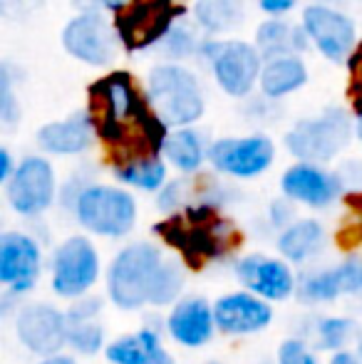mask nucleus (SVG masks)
Wrapping results in <instances>:
<instances>
[{
    "mask_svg": "<svg viewBox=\"0 0 362 364\" xmlns=\"http://www.w3.org/2000/svg\"><path fill=\"white\" fill-rule=\"evenodd\" d=\"M181 288H183V275H181L179 265L166 260L164 270H161L159 285H156V292H154V297H151V305H166V302H171L179 295Z\"/></svg>",
    "mask_w": 362,
    "mask_h": 364,
    "instance_id": "nucleus-31",
    "label": "nucleus"
},
{
    "mask_svg": "<svg viewBox=\"0 0 362 364\" xmlns=\"http://www.w3.org/2000/svg\"><path fill=\"white\" fill-rule=\"evenodd\" d=\"M40 270V248L23 233H5L0 238V280L15 292L33 288Z\"/></svg>",
    "mask_w": 362,
    "mask_h": 364,
    "instance_id": "nucleus-16",
    "label": "nucleus"
},
{
    "mask_svg": "<svg viewBox=\"0 0 362 364\" xmlns=\"http://www.w3.org/2000/svg\"><path fill=\"white\" fill-rule=\"evenodd\" d=\"M183 8L176 0H134L115 15V30L127 53L161 45L181 20Z\"/></svg>",
    "mask_w": 362,
    "mask_h": 364,
    "instance_id": "nucleus-7",
    "label": "nucleus"
},
{
    "mask_svg": "<svg viewBox=\"0 0 362 364\" xmlns=\"http://www.w3.org/2000/svg\"><path fill=\"white\" fill-rule=\"evenodd\" d=\"M295 5H298V0H258V8L266 15H271V18H283Z\"/></svg>",
    "mask_w": 362,
    "mask_h": 364,
    "instance_id": "nucleus-37",
    "label": "nucleus"
},
{
    "mask_svg": "<svg viewBox=\"0 0 362 364\" xmlns=\"http://www.w3.org/2000/svg\"><path fill=\"white\" fill-rule=\"evenodd\" d=\"M320 240H323V228H320L318 220H298L293 223L278 240L280 253L285 255L293 263H300L308 255H313L320 248Z\"/></svg>",
    "mask_w": 362,
    "mask_h": 364,
    "instance_id": "nucleus-28",
    "label": "nucleus"
},
{
    "mask_svg": "<svg viewBox=\"0 0 362 364\" xmlns=\"http://www.w3.org/2000/svg\"><path fill=\"white\" fill-rule=\"evenodd\" d=\"M100 273V260L87 238H70L55 253L53 290L63 297H78L92 288Z\"/></svg>",
    "mask_w": 362,
    "mask_h": 364,
    "instance_id": "nucleus-13",
    "label": "nucleus"
},
{
    "mask_svg": "<svg viewBox=\"0 0 362 364\" xmlns=\"http://www.w3.org/2000/svg\"><path fill=\"white\" fill-rule=\"evenodd\" d=\"M95 136L97 132H95L92 114L87 109H82V112H73L68 119L50 122V124L40 127L38 144L48 154L73 156V154H82L85 149H90Z\"/></svg>",
    "mask_w": 362,
    "mask_h": 364,
    "instance_id": "nucleus-17",
    "label": "nucleus"
},
{
    "mask_svg": "<svg viewBox=\"0 0 362 364\" xmlns=\"http://www.w3.org/2000/svg\"><path fill=\"white\" fill-rule=\"evenodd\" d=\"M100 310V300L97 297H90V300H82L70 310V322H90L92 317Z\"/></svg>",
    "mask_w": 362,
    "mask_h": 364,
    "instance_id": "nucleus-36",
    "label": "nucleus"
},
{
    "mask_svg": "<svg viewBox=\"0 0 362 364\" xmlns=\"http://www.w3.org/2000/svg\"><path fill=\"white\" fill-rule=\"evenodd\" d=\"M55 198V171L48 159L28 156L8 181V201L23 216H38Z\"/></svg>",
    "mask_w": 362,
    "mask_h": 364,
    "instance_id": "nucleus-12",
    "label": "nucleus"
},
{
    "mask_svg": "<svg viewBox=\"0 0 362 364\" xmlns=\"http://www.w3.org/2000/svg\"><path fill=\"white\" fill-rule=\"evenodd\" d=\"M63 48L70 58L90 65V68H107L117 58L119 38L115 23L105 18L100 10H85L75 15L63 28Z\"/></svg>",
    "mask_w": 362,
    "mask_h": 364,
    "instance_id": "nucleus-9",
    "label": "nucleus"
},
{
    "mask_svg": "<svg viewBox=\"0 0 362 364\" xmlns=\"http://www.w3.org/2000/svg\"><path fill=\"white\" fill-rule=\"evenodd\" d=\"M308 82V68L298 55L290 58H275L263 65L261 92L266 100H283V97L298 92Z\"/></svg>",
    "mask_w": 362,
    "mask_h": 364,
    "instance_id": "nucleus-23",
    "label": "nucleus"
},
{
    "mask_svg": "<svg viewBox=\"0 0 362 364\" xmlns=\"http://www.w3.org/2000/svg\"><path fill=\"white\" fill-rule=\"evenodd\" d=\"M350 332V322L348 320H325L320 325V340L323 347H338L343 345V340Z\"/></svg>",
    "mask_w": 362,
    "mask_h": 364,
    "instance_id": "nucleus-34",
    "label": "nucleus"
},
{
    "mask_svg": "<svg viewBox=\"0 0 362 364\" xmlns=\"http://www.w3.org/2000/svg\"><path fill=\"white\" fill-rule=\"evenodd\" d=\"M154 230L169 245L181 250V255L193 268H201L203 260L223 255L236 238L231 225L218 218L216 208L208 203L188 206L181 216L164 220Z\"/></svg>",
    "mask_w": 362,
    "mask_h": 364,
    "instance_id": "nucleus-2",
    "label": "nucleus"
},
{
    "mask_svg": "<svg viewBox=\"0 0 362 364\" xmlns=\"http://www.w3.org/2000/svg\"><path fill=\"white\" fill-rule=\"evenodd\" d=\"M353 136V122L345 109L330 107L323 114L300 119L285 134V146L303 164H323L338 156Z\"/></svg>",
    "mask_w": 362,
    "mask_h": 364,
    "instance_id": "nucleus-6",
    "label": "nucleus"
},
{
    "mask_svg": "<svg viewBox=\"0 0 362 364\" xmlns=\"http://www.w3.org/2000/svg\"><path fill=\"white\" fill-rule=\"evenodd\" d=\"M18 335L28 350L38 355H53L68 342V322L55 307L33 305L20 315Z\"/></svg>",
    "mask_w": 362,
    "mask_h": 364,
    "instance_id": "nucleus-15",
    "label": "nucleus"
},
{
    "mask_svg": "<svg viewBox=\"0 0 362 364\" xmlns=\"http://www.w3.org/2000/svg\"><path fill=\"white\" fill-rule=\"evenodd\" d=\"M164 156L171 166H176L183 173H193L201 168L203 159H208V149L203 144V136L191 127L174 129L166 139Z\"/></svg>",
    "mask_w": 362,
    "mask_h": 364,
    "instance_id": "nucleus-26",
    "label": "nucleus"
},
{
    "mask_svg": "<svg viewBox=\"0 0 362 364\" xmlns=\"http://www.w3.org/2000/svg\"><path fill=\"white\" fill-rule=\"evenodd\" d=\"M261 53V58L275 60V58H290V55H300L310 48V40L303 28L285 23L283 18H271L266 23L258 25L256 30V43H253Z\"/></svg>",
    "mask_w": 362,
    "mask_h": 364,
    "instance_id": "nucleus-20",
    "label": "nucleus"
},
{
    "mask_svg": "<svg viewBox=\"0 0 362 364\" xmlns=\"http://www.w3.org/2000/svg\"><path fill=\"white\" fill-rule=\"evenodd\" d=\"M198 48H201V43L196 40L193 30L186 23H181V20L171 28V33L161 43V50H164V55L169 60H186L188 55L198 53Z\"/></svg>",
    "mask_w": 362,
    "mask_h": 364,
    "instance_id": "nucleus-29",
    "label": "nucleus"
},
{
    "mask_svg": "<svg viewBox=\"0 0 362 364\" xmlns=\"http://www.w3.org/2000/svg\"><path fill=\"white\" fill-rule=\"evenodd\" d=\"M87 95V112L95 122V132L112 149L115 164L164 154L171 127L154 114L147 95L137 90L127 70L100 77L92 82Z\"/></svg>",
    "mask_w": 362,
    "mask_h": 364,
    "instance_id": "nucleus-1",
    "label": "nucleus"
},
{
    "mask_svg": "<svg viewBox=\"0 0 362 364\" xmlns=\"http://www.w3.org/2000/svg\"><path fill=\"white\" fill-rule=\"evenodd\" d=\"M246 18L243 0H196L193 20L206 35H226L236 30Z\"/></svg>",
    "mask_w": 362,
    "mask_h": 364,
    "instance_id": "nucleus-25",
    "label": "nucleus"
},
{
    "mask_svg": "<svg viewBox=\"0 0 362 364\" xmlns=\"http://www.w3.org/2000/svg\"><path fill=\"white\" fill-rule=\"evenodd\" d=\"M355 134H358V139L362 141V114L355 117Z\"/></svg>",
    "mask_w": 362,
    "mask_h": 364,
    "instance_id": "nucleus-42",
    "label": "nucleus"
},
{
    "mask_svg": "<svg viewBox=\"0 0 362 364\" xmlns=\"http://www.w3.org/2000/svg\"><path fill=\"white\" fill-rule=\"evenodd\" d=\"M275 146L266 134L226 136L208 146V161L216 171L236 178L261 176L273 164Z\"/></svg>",
    "mask_w": 362,
    "mask_h": 364,
    "instance_id": "nucleus-11",
    "label": "nucleus"
},
{
    "mask_svg": "<svg viewBox=\"0 0 362 364\" xmlns=\"http://www.w3.org/2000/svg\"><path fill=\"white\" fill-rule=\"evenodd\" d=\"M20 119V102L13 92V80H10L8 65L0 68V122L5 127H13Z\"/></svg>",
    "mask_w": 362,
    "mask_h": 364,
    "instance_id": "nucleus-32",
    "label": "nucleus"
},
{
    "mask_svg": "<svg viewBox=\"0 0 362 364\" xmlns=\"http://www.w3.org/2000/svg\"><path fill=\"white\" fill-rule=\"evenodd\" d=\"M15 168H13V159H10V151L8 149H0V181L8 183L13 178Z\"/></svg>",
    "mask_w": 362,
    "mask_h": 364,
    "instance_id": "nucleus-38",
    "label": "nucleus"
},
{
    "mask_svg": "<svg viewBox=\"0 0 362 364\" xmlns=\"http://www.w3.org/2000/svg\"><path fill=\"white\" fill-rule=\"evenodd\" d=\"M40 364H75V362L70 360V357H50V360H45Z\"/></svg>",
    "mask_w": 362,
    "mask_h": 364,
    "instance_id": "nucleus-41",
    "label": "nucleus"
},
{
    "mask_svg": "<svg viewBox=\"0 0 362 364\" xmlns=\"http://www.w3.org/2000/svg\"><path fill=\"white\" fill-rule=\"evenodd\" d=\"M330 364H358L353 355H348V352H340V355H335V360Z\"/></svg>",
    "mask_w": 362,
    "mask_h": 364,
    "instance_id": "nucleus-40",
    "label": "nucleus"
},
{
    "mask_svg": "<svg viewBox=\"0 0 362 364\" xmlns=\"http://www.w3.org/2000/svg\"><path fill=\"white\" fill-rule=\"evenodd\" d=\"M75 216L92 233L124 235L134 225L137 203L124 188L87 186L75 198Z\"/></svg>",
    "mask_w": 362,
    "mask_h": 364,
    "instance_id": "nucleus-8",
    "label": "nucleus"
},
{
    "mask_svg": "<svg viewBox=\"0 0 362 364\" xmlns=\"http://www.w3.org/2000/svg\"><path fill=\"white\" fill-rule=\"evenodd\" d=\"M360 355H362V345H360Z\"/></svg>",
    "mask_w": 362,
    "mask_h": 364,
    "instance_id": "nucleus-44",
    "label": "nucleus"
},
{
    "mask_svg": "<svg viewBox=\"0 0 362 364\" xmlns=\"http://www.w3.org/2000/svg\"><path fill=\"white\" fill-rule=\"evenodd\" d=\"M300 28L305 30L310 45L330 63H348L360 43L353 20L330 5H308L300 18Z\"/></svg>",
    "mask_w": 362,
    "mask_h": 364,
    "instance_id": "nucleus-10",
    "label": "nucleus"
},
{
    "mask_svg": "<svg viewBox=\"0 0 362 364\" xmlns=\"http://www.w3.org/2000/svg\"><path fill=\"white\" fill-rule=\"evenodd\" d=\"M348 70H350V87H348V97L350 105H353L355 117L362 114V40L355 48V53L348 60Z\"/></svg>",
    "mask_w": 362,
    "mask_h": 364,
    "instance_id": "nucleus-33",
    "label": "nucleus"
},
{
    "mask_svg": "<svg viewBox=\"0 0 362 364\" xmlns=\"http://www.w3.org/2000/svg\"><path fill=\"white\" fill-rule=\"evenodd\" d=\"M115 178L142 191H159L166 181V164L161 156H137L115 164Z\"/></svg>",
    "mask_w": 362,
    "mask_h": 364,
    "instance_id": "nucleus-27",
    "label": "nucleus"
},
{
    "mask_svg": "<svg viewBox=\"0 0 362 364\" xmlns=\"http://www.w3.org/2000/svg\"><path fill=\"white\" fill-rule=\"evenodd\" d=\"M213 317L223 332L246 335V332L263 330L271 322V307L258 297L246 295V292H233V295H226L216 302Z\"/></svg>",
    "mask_w": 362,
    "mask_h": 364,
    "instance_id": "nucleus-18",
    "label": "nucleus"
},
{
    "mask_svg": "<svg viewBox=\"0 0 362 364\" xmlns=\"http://www.w3.org/2000/svg\"><path fill=\"white\" fill-rule=\"evenodd\" d=\"M107 357L115 364H171V357L151 330H142L134 337L112 342Z\"/></svg>",
    "mask_w": 362,
    "mask_h": 364,
    "instance_id": "nucleus-24",
    "label": "nucleus"
},
{
    "mask_svg": "<svg viewBox=\"0 0 362 364\" xmlns=\"http://www.w3.org/2000/svg\"><path fill=\"white\" fill-rule=\"evenodd\" d=\"M278 364H315V357L305 350L303 342L288 340L278 352Z\"/></svg>",
    "mask_w": 362,
    "mask_h": 364,
    "instance_id": "nucleus-35",
    "label": "nucleus"
},
{
    "mask_svg": "<svg viewBox=\"0 0 362 364\" xmlns=\"http://www.w3.org/2000/svg\"><path fill=\"white\" fill-rule=\"evenodd\" d=\"M198 55L211 65V73L216 85L233 100H243L253 92V87L261 82L263 65L256 45L246 40H203Z\"/></svg>",
    "mask_w": 362,
    "mask_h": 364,
    "instance_id": "nucleus-5",
    "label": "nucleus"
},
{
    "mask_svg": "<svg viewBox=\"0 0 362 364\" xmlns=\"http://www.w3.org/2000/svg\"><path fill=\"white\" fill-rule=\"evenodd\" d=\"M283 193L290 201L305 203V206H328L340 196V178L330 171L320 168L318 164H295L283 173Z\"/></svg>",
    "mask_w": 362,
    "mask_h": 364,
    "instance_id": "nucleus-14",
    "label": "nucleus"
},
{
    "mask_svg": "<svg viewBox=\"0 0 362 364\" xmlns=\"http://www.w3.org/2000/svg\"><path fill=\"white\" fill-rule=\"evenodd\" d=\"M313 3H318V5H328L330 0H313Z\"/></svg>",
    "mask_w": 362,
    "mask_h": 364,
    "instance_id": "nucleus-43",
    "label": "nucleus"
},
{
    "mask_svg": "<svg viewBox=\"0 0 362 364\" xmlns=\"http://www.w3.org/2000/svg\"><path fill=\"white\" fill-rule=\"evenodd\" d=\"M97 5H102V8L105 10H112V13H122V10L124 8H129L132 3H134V0H95Z\"/></svg>",
    "mask_w": 362,
    "mask_h": 364,
    "instance_id": "nucleus-39",
    "label": "nucleus"
},
{
    "mask_svg": "<svg viewBox=\"0 0 362 364\" xmlns=\"http://www.w3.org/2000/svg\"><path fill=\"white\" fill-rule=\"evenodd\" d=\"M216 325L213 310L203 300H186L174 307L169 317V332L176 342L186 347H198L208 342Z\"/></svg>",
    "mask_w": 362,
    "mask_h": 364,
    "instance_id": "nucleus-21",
    "label": "nucleus"
},
{
    "mask_svg": "<svg viewBox=\"0 0 362 364\" xmlns=\"http://www.w3.org/2000/svg\"><path fill=\"white\" fill-rule=\"evenodd\" d=\"M159 248L149 243H137L124 248L110 268V295L124 310H134L151 302L164 270Z\"/></svg>",
    "mask_w": 362,
    "mask_h": 364,
    "instance_id": "nucleus-4",
    "label": "nucleus"
},
{
    "mask_svg": "<svg viewBox=\"0 0 362 364\" xmlns=\"http://www.w3.org/2000/svg\"><path fill=\"white\" fill-rule=\"evenodd\" d=\"M238 278L253 292L268 297V300H283L293 290V275L283 263L271 258L253 255L238 265Z\"/></svg>",
    "mask_w": 362,
    "mask_h": 364,
    "instance_id": "nucleus-19",
    "label": "nucleus"
},
{
    "mask_svg": "<svg viewBox=\"0 0 362 364\" xmlns=\"http://www.w3.org/2000/svg\"><path fill=\"white\" fill-rule=\"evenodd\" d=\"M362 290V263L360 260H348L340 268L325 270L303 283V297L318 300H335L343 292H360Z\"/></svg>",
    "mask_w": 362,
    "mask_h": 364,
    "instance_id": "nucleus-22",
    "label": "nucleus"
},
{
    "mask_svg": "<svg viewBox=\"0 0 362 364\" xmlns=\"http://www.w3.org/2000/svg\"><path fill=\"white\" fill-rule=\"evenodd\" d=\"M144 95L154 114L174 129H183L198 122L206 107L198 77L179 63L156 65L147 75Z\"/></svg>",
    "mask_w": 362,
    "mask_h": 364,
    "instance_id": "nucleus-3",
    "label": "nucleus"
},
{
    "mask_svg": "<svg viewBox=\"0 0 362 364\" xmlns=\"http://www.w3.org/2000/svg\"><path fill=\"white\" fill-rule=\"evenodd\" d=\"M68 342L78 352L92 355L102 345V327L95 322H68Z\"/></svg>",
    "mask_w": 362,
    "mask_h": 364,
    "instance_id": "nucleus-30",
    "label": "nucleus"
}]
</instances>
